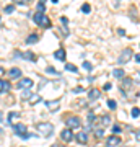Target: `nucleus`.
<instances>
[{"mask_svg":"<svg viewBox=\"0 0 140 147\" xmlns=\"http://www.w3.org/2000/svg\"><path fill=\"white\" fill-rule=\"evenodd\" d=\"M38 131L41 132V136L49 137L54 132V126H52L51 123H41V124H38Z\"/></svg>","mask_w":140,"mask_h":147,"instance_id":"nucleus-1","label":"nucleus"},{"mask_svg":"<svg viewBox=\"0 0 140 147\" xmlns=\"http://www.w3.org/2000/svg\"><path fill=\"white\" fill-rule=\"evenodd\" d=\"M130 59H132V49L125 47L124 51H121L119 59H117V64H119V65H122V64H127Z\"/></svg>","mask_w":140,"mask_h":147,"instance_id":"nucleus-2","label":"nucleus"},{"mask_svg":"<svg viewBox=\"0 0 140 147\" xmlns=\"http://www.w3.org/2000/svg\"><path fill=\"white\" fill-rule=\"evenodd\" d=\"M65 124H67V127H70V129H77V127L82 126L78 116H68L67 119H65Z\"/></svg>","mask_w":140,"mask_h":147,"instance_id":"nucleus-3","label":"nucleus"},{"mask_svg":"<svg viewBox=\"0 0 140 147\" xmlns=\"http://www.w3.org/2000/svg\"><path fill=\"white\" fill-rule=\"evenodd\" d=\"M13 131H15V134L21 136L23 139L29 137V134H28V129H26V126H25V124H21V123H18V124H15V126H13Z\"/></svg>","mask_w":140,"mask_h":147,"instance_id":"nucleus-4","label":"nucleus"},{"mask_svg":"<svg viewBox=\"0 0 140 147\" xmlns=\"http://www.w3.org/2000/svg\"><path fill=\"white\" fill-rule=\"evenodd\" d=\"M60 137H62L64 142H70L73 139V132L72 129H64L62 132H60Z\"/></svg>","mask_w":140,"mask_h":147,"instance_id":"nucleus-5","label":"nucleus"},{"mask_svg":"<svg viewBox=\"0 0 140 147\" xmlns=\"http://www.w3.org/2000/svg\"><path fill=\"white\" fill-rule=\"evenodd\" d=\"M33 87V80L31 79H21L18 82V88H31Z\"/></svg>","mask_w":140,"mask_h":147,"instance_id":"nucleus-6","label":"nucleus"},{"mask_svg":"<svg viewBox=\"0 0 140 147\" xmlns=\"http://www.w3.org/2000/svg\"><path fill=\"white\" fill-rule=\"evenodd\" d=\"M75 137H77V141L80 142V144H86V142H88V136H86V132H83V131L78 132Z\"/></svg>","mask_w":140,"mask_h":147,"instance_id":"nucleus-7","label":"nucleus"},{"mask_svg":"<svg viewBox=\"0 0 140 147\" xmlns=\"http://www.w3.org/2000/svg\"><path fill=\"white\" fill-rule=\"evenodd\" d=\"M117 144H121V139L116 136V134L108 137V146H117Z\"/></svg>","mask_w":140,"mask_h":147,"instance_id":"nucleus-8","label":"nucleus"},{"mask_svg":"<svg viewBox=\"0 0 140 147\" xmlns=\"http://www.w3.org/2000/svg\"><path fill=\"white\" fill-rule=\"evenodd\" d=\"M10 77L11 79H18V77H21V70L18 67H13V69H10Z\"/></svg>","mask_w":140,"mask_h":147,"instance_id":"nucleus-9","label":"nucleus"},{"mask_svg":"<svg viewBox=\"0 0 140 147\" xmlns=\"http://www.w3.org/2000/svg\"><path fill=\"white\" fill-rule=\"evenodd\" d=\"M99 95H101V93H99V90H90V92H88V98H90V100H98V98H99Z\"/></svg>","mask_w":140,"mask_h":147,"instance_id":"nucleus-10","label":"nucleus"},{"mask_svg":"<svg viewBox=\"0 0 140 147\" xmlns=\"http://www.w3.org/2000/svg\"><path fill=\"white\" fill-rule=\"evenodd\" d=\"M54 57L59 59V61H64V59H65V51H64V49H57V51L54 53Z\"/></svg>","mask_w":140,"mask_h":147,"instance_id":"nucleus-11","label":"nucleus"},{"mask_svg":"<svg viewBox=\"0 0 140 147\" xmlns=\"http://www.w3.org/2000/svg\"><path fill=\"white\" fill-rule=\"evenodd\" d=\"M10 90V84L7 80H0V92H8Z\"/></svg>","mask_w":140,"mask_h":147,"instance_id":"nucleus-12","label":"nucleus"},{"mask_svg":"<svg viewBox=\"0 0 140 147\" xmlns=\"http://www.w3.org/2000/svg\"><path fill=\"white\" fill-rule=\"evenodd\" d=\"M42 18H44V13H42V11H38L36 15H34V23L41 26V21H42Z\"/></svg>","mask_w":140,"mask_h":147,"instance_id":"nucleus-13","label":"nucleus"},{"mask_svg":"<svg viewBox=\"0 0 140 147\" xmlns=\"http://www.w3.org/2000/svg\"><path fill=\"white\" fill-rule=\"evenodd\" d=\"M38 39H39L38 34H29V36L26 38V42H28V44H34V42H38Z\"/></svg>","mask_w":140,"mask_h":147,"instance_id":"nucleus-14","label":"nucleus"},{"mask_svg":"<svg viewBox=\"0 0 140 147\" xmlns=\"http://www.w3.org/2000/svg\"><path fill=\"white\" fill-rule=\"evenodd\" d=\"M113 75H114V77H117V79H124V70H122V69H114V70H113Z\"/></svg>","mask_w":140,"mask_h":147,"instance_id":"nucleus-15","label":"nucleus"},{"mask_svg":"<svg viewBox=\"0 0 140 147\" xmlns=\"http://www.w3.org/2000/svg\"><path fill=\"white\" fill-rule=\"evenodd\" d=\"M46 105H47L49 110H57V108H59V101L57 100H56V101H46Z\"/></svg>","mask_w":140,"mask_h":147,"instance_id":"nucleus-16","label":"nucleus"},{"mask_svg":"<svg viewBox=\"0 0 140 147\" xmlns=\"http://www.w3.org/2000/svg\"><path fill=\"white\" fill-rule=\"evenodd\" d=\"M130 85H132V79H124V80H122V87H124L122 90H124V92L129 88Z\"/></svg>","mask_w":140,"mask_h":147,"instance_id":"nucleus-17","label":"nucleus"},{"mask_svg":"<svg viewBox=\"0 0 140 147\" xmlns=\"http://www.w3.org/2000/svg\"><path fill=\"white\" fill-rule=\"evenodd\" d=\"M41 26H44V28H49V26H51V20H49L46 15H44V18H42V21H41Z\"/></svg>","mask_w":140,"mask_h":147,"instance_id":"nucleus-18","label":"nucleus"},{"mask_svg":"<svg viewBox=\"0 0 140 147\" xmlns=\"http://www.w3.org/2000/svg\"><path fill=\"white\" fill-rule=\"evenodd\" d=\"M65 70H70V72H77L78 69L75 67V65H72V64H65Z\"/></svg>","mask_w":140,"mask_h":147,"instance_id":"nucleus-19","label":"nucleus"},{"mask_svg":"<svg viewBox=\"0 0 140 147\" xmlns=\"http://www.w3.org/2000/svg\"><path fill=\"white\" fill-rule=\"evenodd\" d=\"M132 116H134V118H139L140 116V108H132Z\"/></svg>","mask_w":140,"mask_h":147,"instance_id":"nucleus-20","label":"nucleus"},{"mask_svg":"<svg viewBox=\"0 0 140 147\" xmlns=\"http://www.w3.org/2000/svg\"><path fill=\"white\" fill-rule=\"evenodd\" d=\"M90 10H91V8H90L88 3H85V5L82 7V11H83V13H90Z\"/></svg>","mask_w":140,"mask_h":147,"instance_id":"nucleus-21","label":"nucleus"},{"mask_svg":"<svg viewBox=\"0 0 140 147\" xmlns=\"http://www.w3.org/2000/svg\"><path fill=\"white\" fill-rule=\"evenodd\" d=\"M108 106L111 108V110H116V106H117V105H116L114 100H109V101H108Z\"/></svg>","mask_w":140,"mask_h":147,"instance_id":"nucleus-22","label":"nucleus"},{"mask_svg":"<svg viewBox=\"0 0 140 147\" xmlns=\"http://www.w3.org/2000/svg\"><path fill=\"white\" fill-rule=\"evenodd\" d=\"M121 131H122V129H121V126H119V124H116V126L113 127V132H114V134H119Z\"/></svg>","mask_w":140,"mask_h":147,"instance_id":"nucleus-23","label":"nucleus"},{"mask_svg":"<svg viewBox=\"0 0 140 147\" xmlns=\"http://www.w3.org/2000/svg\"><path fill=\"white\" fill-rule=\"evenodd\" d=\"M103 124H109V123H111V118H109V116H103Z\"/></svg>","mask_w":140,"mask_h":147,"instance_id":"nucleus-24","label":"nucleus"},{"mask_svg":"<svg viewBox=\"0 0 140 147\" xmlns=\"http://www.w3.org/2000/svg\"><path fill=\"white\" fill-rule=\"evenodd\" d=\"M13 10H15V7H13V5H8V7H5V13H11Z\"/></svg>","mask_w":140,"mask_h":147,"instance_id":"nucleus-25","label":"nucleus"},{"mask_svg":"<svg viewBox=\"0 0 140 147\" xmlns=\"http://www.w3.org/2000/svg\"><path fill=\"white\" fill-rule=\"evenodd\" d=\"M83 67L86 69V70H91V67H93V65H91L90 62H83Z\"/></svg>","mask_w":140,"mask_h":147,"instance_id":"nucleus-26","label":"nucleus"},{"mask_svg":"<svg viewBox=\"0 0 140 147\" xmlns=\"http://www.w3.org/2000/svg\"><path fill=\"white\" fill-rule=\"evenodd\" d=\"M18 116V113H10L8 115V121H13V118H16Z\"/></svg>","mask_w":140,"mask_h":147,"instance_id":"nucleus-27","label":"nucleus"},{"mask_svg":"<svg viewBox=\"0 0 140 147\" xmlns=\"http://www.w3.org/2000/svg\"><path fill=\"white\" fill-rule=\"evenodd\" d=\"M82 92H83L82 87H77V88H73V93H82Z\"/></svg>","mask_w":140,"mask_h":147,"instance_id":"nucleus-28","label":"nucleus"},{"mask_svg":"<svg viewBox=\"0 0 140 147\" xmlns=\"http://www.w3.org/2000/svg\"><path fill=\"white\" fill-rule=\"evenodd\" d=\"M47 72L49 74H57V70H56L54 67H47Z\"/></svg>","mask_w":140,"mask_h":147,"instance_id":"nucleus-29","label":"nucleus"},{"mask_svg":"<svg viewBox=\"0 0 140 147\" xmlns=\"http://www.w3.org/2000/svg\"><path fill=\"white\" fill-rule=\"evenodd\" d=\"M94 119H96V118H94V115H90V116H88V121H90V123H91V121H94Z\"/></svg>","mask_w":140,"mask_h":147,"instance_id":"nucleus-30","label":"nucleus"},{"mask_svg":"<svg viewBox=\"0 0 140 147\" xmlns=\"http://www.w3.org/2000/svg\"><path fill=\"white\" fill-rule=\"evenodd\" d=\"M29 95H31L29 92H23V98H26V96H29Z\"/></svg>","mask_w":140,"mask_h":147,"instance_id":"nucleus-31","label":"nucleus"},{"mask_svg":"<svg viewBox=\"0 0 140 147\" xmlns=\"http://www.w3.org/2000/svg\"><path fill=\"white\" fill-rule=\"evenodd\" d=\"M111 88V84H104V90H109Z\"/></svg>","mask_w":140,"mask_h":147,"instance_id":"nucleus-32","label":"nucleus"},{"mask_svg":"<svg viewBox=\"0 0 140 147\" xmlns=\"http://www.w3.org/2000/svg\"><path fill=\"white\" fill-rule=\"evenodd\" d=\"M13 2H16V3H26V0H13Z\"/></svg>","mask_w":140,"mask_h":147,"instance_id":"nucleus-33","label":"nucleus"},{"mask_svg":"<svg viewBox=\"0 0 140 147\" xmlns=\"http://www.w3.org/2000/svg\"><path fill=\"white\" fill-rule=\"evenodd\" d=\"M3 74H5V70H3V69L0 67V77H3Z\"/></svg>","mask_w":140,"mask_h":147,"instance_id":"nucleus-34","label":"nucleus"},{"mask_svg":"<svg viewBox=\"0 0 140 147\" xmlns=\"http://www.w3.org/2000/svg\"><path fill=\"white\" fill-rule=\"evenodd\" d=\"M135 61H137V62H140V54H137V56H135Z\"/></svg>","mask_w":140,"mask_h":147,"instance_id":"nucleus-35","label":"nucleus"},{"mask_svg":"<svg viewBox=\"0 0 140 147\" xmlns=\"http://www.w3.org/2000/svg\"><path fill=\"white\" fill-rule=\"evenodd\" d=\"M135 136H137V139H139V141H140V129H139V131H137V134H135Z\"/></svg>","mask_w":140,"mask_h":147,"instance_id":"nucleus-36","label":"nucleus"},{"mask_svg":"<svg viewBox=\"0 0 140 147\" xmlns=\"http://www.w3.org/2000/svg\"><path fill=\"white\" fill-rule=\"evenodd\" d=\"M51 2H52V3H57L59 0H51Z\"/></svg>","mask_w":140,"mask_h":147,"instance_id":"nucleus-37","label":"nucleus"},{"mask_svg":"<svg viewBox=\"0 0 140 147\" xmlns=\"http://www.w3.org/2000/svg\"><path fill=\"white\" fill-rule=\"evenodd\" d=\"M0 121H2V113H0Z\"/></svg>","mask_w":140,"mask_h":147,"instance_id":"nucleus-38","label":"nucleus"},{"mask_svg":"<svg viewBox=\"0 0 140 147\" xmlns=\"http://www.w3.org/2000/svg\"><path fill=\"white\" fill-rule=\"evenodd\" d=\"M52 147H57V146H52Z\"/></svg>","mask_w":140,"mask_h":147,"instance_id":"nucleus-39","label":"nucleus"},{"mask_svg":"<svg viewBox=\"0 0 140 147\" xmlns=\"http://www.w3.org/2000/svg\"><path fill=\"white\" fill-rule=\"evenodd\" d=\"M26 2H29V0H26Z\"/></svg>","mask_w":140,"mask_h":147,"instance_id":"nucleus-40","label":"nucleus"},{"mask_svg":"<svg viewBox=\"0 0 140 147\" xmlns=\"http://www.w3.org/2000/svg\"><path fill=\"white\" fill-rule=\"evenodd\" d=\"M0 21H2V18H0Z\"/></svg>","mask_w":140,"mask_h":147,"instance_id":"nucleus-41","label":"nucleus"}]
</instances>
